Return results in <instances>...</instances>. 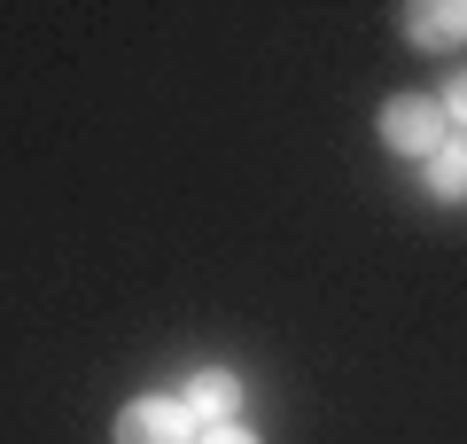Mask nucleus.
<instances>
[{
    "mask_svg": "<svg viewBox=\"0 0 467 444\" xmlns=\"http://www.w3.org/2000/svg\"><path fill=\"white\" fill-rule=\"evenodd\" d=\"M429 196L436 203H467V132H451L429 156Z\"/></svg>",
    "mask_w": 467,
    "mask_h": 444,
    "instance_id": "nucleus-5",
    "label": "nucleus"
},
{
    "mask_svg": "<svg viewBox=\"0 0 467 444\" xmlns=\"http://www.w3.org/2000/svg\"><path fill=\"white\" fill-rule=\"evenodd\" d=\"M444 125H460V132H467V70L444 86Z\"/></svg>",
    "mask_w": 467,
    "mask_h": 444,
    "instance_id": "nucleus-6",
    "label": "nucleus"
},
{
    "mask_svg": "<svg viewBox=\"0 0 467 444\" xmlns=\"http://www.w3.org/2000/svg\"><path fill=\"white\" fill-rule=\"evenodd\" d=\"M202 421L187 413V397H140L117 413V444H195Z\"/></svg>",
    "mask_w": 467,
    "mask_h": 444,
    "instance_id": "nucleus-2",
    "label": "nucleus"
},
{
    "mask_svg": "<svg viewBox=\"0 0 467 444\" xmlns=\"http://www.w3.org/2000/svg\"><path fill=\"white\" fill-rule=\"evenodd\" d=\"M382 141L398 148V156H436V148L451 141L444 101H429V94H398V101H382Z\"/></svg>",
    "mask_w": 467,
    "mask_h": 444,
    "instance_id": "nucleus-1",
    "label": "nucleus"
},
{
    "mask_svg": "<svg viewBox=\"0 0 467 444\" xmlns=\"http://www.w3.org/2000/svg\"><path fill=\"white\" fill-rule=\"evenodd\" d=\"M187 413H195L202 428L234 421V413H242V382H234V375H218V366H202V375L187 382Z\"/></svg>",
    "mask_w": 467,
    "mask_h": 444,
    "instance_id": "nucleus-3",
    "label": "nucleus"
},
{
    "mask_svg": "<svg viewBox=\"0 0 467 444\" xmlns=\"http://www.w3.org/2000/svg\"><path fill=\"white\" fill-rule=\"evenodd\" d=\"M405 32H413V48L444 55V48L467 39V8H405Z\"/></svg>",
    "mask_w": 467,
    "mask_h": 444,
    "instance_id": "nucleus-4",
    "label": "nucleus"
},
{
    "mask_svg": "<svg viewBox=\"0 0 467 444\" xmlns=\"http://www.w3.org/2000/svg\"><path fill=\"white\" fill-rule=\"evenodd\" d=\"M195 444H257V437H250V428H242V421H218V428H202Z\"/></svg>",
    "mask_w": 467,
    "mask_h": 444,
    "instance_id": "nucleus-7",
    "label": "nucleus"
}]
</instances>
